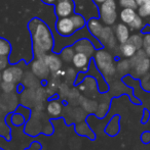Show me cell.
<instances>
[{
    "instance_id": "6da1fadb",
    "label": "cell",
    "mask_w": 150,
    "mask_h": 150,
    "mask_svg": "<svg viewBox=\"0 0 150 150\" xmlns=\"http://www.w3.org/2000/svg\"><path fill=\"white\" fill-rule=\"evenodd\" d=\"M32 33L33 47L36 58H43L47 52L54 48V38L48 27L39 20H33L29 24Z\"/></svg>"
},
{
    "instance_id": "7a4b0ae2",
    "label": "cell",
    "mask_w": 150,
    "mask_h": 150,
    "mask_svg": "<svg viewBox=\"0 0 150 150\" xmlns=\"http://www.w3.org/2000/svg\"><path fill=\"white\" fill-rule=\"evenodd\" d=\"M95 61L103 76L106 78L112 77L116 73V67L113 63V57L105 50H98L95 55Z\"/></svg>"
},
{
    "instance_id": "3957f363",
    "label": "cell",
    "mask_w": 150,
    "mask_h": 150,
    "mask_svg": "<svg viewBox=\"0 0 150 150\" xmlns=\"http://www.w3.org/2000/svg\"><path fill=\"white\" fill-rule=\"evenodd\" d=\"M100 18L101 21L107 26H111L116 22L117 12H116L115 0H106L100 5Z\"/></svg>"
},
{
    "instance_id": "277c9868",
    "label": "cell",
    "mask_w": 150,
    "mask_h": 150,
    "mask_svg": "<svg viewBox=\"0 0 150 150\" xmlns=\"http://www.w3.org/2000/svg\"><path fill=\"white\" fill-rule=\"evenodd\" d=\"M56 29L62 36H71L76 31L71 16L60 18L56 23Z\"/></svg>"
},
{
    "instance_id": "5b68a950",
    "label": "cell",
    "mask_w": 150,
    "mask_h": 150,
    "mask_svg": "<svg viewBox=\"0 0 150 150\" xmlns=\"http://www.w3.org/2000/svg\"><path fill=\"white\" fill-rule=\"evenodd\" d=\"M74 11V2L72 0H57L56 14L59 18L70 16Z\"/></svg>"
},
{
    "instance_id": "8992f818",
    "label": "cell",
    "mask_w": 150,
    "mask_h": 150,
    "mask_svg": "<svg viewBox=\"0 0 150 150\" xmlns=\"http://www.w3.org/2000/svg\"><path fill=\"white\" fill-rule=\"evenodd\" d=\"M32 71L36 77L39 79H46L50 76V71L48 69V67L46 65V63L44 62L43 58H37L34 62L32 63Z\"/></svg>"
},
{
    "instance_id": "52a82bcc",
    "label": "cell",
    "mask_w": 150,
    "mask_h": 150,
    "mask_svg": "<svg viewBox=\"0 0 150 150\" xmlns=\"http://www.w3.org/2000/svg\"><path fill=\"white\" fill-rule=\"evenodd\" d=\"M74 50L75 52H80V53H84L85 55H88V57L92 56L95 52V48L92 45L88 40L86 39H81L79 41H77L74 45Z\"/></svg>"
},
{
    "instance_id": "ba28073f",
    "label": "cell",
    "mask_w": 150,
    "mask_h": 150,
    "mask_svg": "<svg viewBox=\"0 0 150 150\" xmlns=\"http://www.w3.org/2000/svg\"><path fill=\"white\" fill-rule=\"evenodd\" d=\"M72 62L76 69L82 71H86L88 69V65H90V57L84 53L76 52L72 58Z\"/></svg>"
},
{
    "instance_id": "9c48e42d",
    "label": "cell",
    "mask_w": 150,
    "mask_h": 150,
    "mask_svg": "<svg viewBox=\"0 0 150 150\" xmlns=\"http://www.w3.org/2000/svg\"><path fill=\"white\" fill-rule=\"evenodd\" d=\"M103 44H105L108 47H114L115 45V37H114V34L112 32V29L109 26L103 28L102 32H101L100 36L98 38Z\"/></svg>"
},
{
    "instance_id": "30bf717a",
    "label": "cell",
    "mask_w": 150,
    "mask_h": 150,
    "mask_svg": "<svg viewBox=\"0 0 150 150\" xmlns=\"http://www.w3.org/2000/svg\"><path fill=\"white\" fill-rule=\"evenodd\" d=\"M43 60L48 67L50 71H52V73L59 71L61 69V67H62V60L55 54H45L43 57Z\"/></svg>"
},
{
    "instance_id": "8fae6325",
    "label": "cell",
    "mask_w": 150,
    "mask_h": 150,
    "mask_svg": "<svg viewBox=\"0 0 150 150\" xmlns=\"http://www.w3.org/2000/svg\"><path fill=\"white\" fill-rule=\"evenodd\" d=\"M130 36V29L126 26V24H118L115 27V37L120 44L128 42Z\"/></svg>"
},
{
    "instance_id": "7c38bea8",
    "label": "cell",
    "mask_w": 150,
    "mask_h": 150,
    "mask_svg": "<svg viewBox=\"0 0 150 150\" xmlns=\"http://www.w3.org/2000/svg\"><path fill=\"white\" fill-rule=\"evenodd\" d=\"M46 111L47 115L52 117H58L62 115L63 112V106L62 103L59 100H52L46 105Z\"/></svg>"
},
{
    "instance_id": "4fadbf2b",
    "label": "cell",
    "mask_w": 150,
    "mask_h": 150,
    "mask_svg": "<svg viewBox=\"0 0 150 150\" xmlns=\"http://www.w3.org/2000/svg\"><path fill=\"white\" fill-rule=\"evenodd\" d=\"M79 104L81 105V108L85 112L88 113H96L97 109H98V103H97V101L92 100V99H88L85 97L80 96Z\"/></svg>"
},
{
    "instance_id": "5bb4252c",
    "label": "cell",
    "mask_w": 150,
    "mask_h": 150,
    "mask_svg": "<svg viewBox=\"0 0 150 150\" xmlns=\"http://www.w3.org/2000/svg\"><path fill=\"white\" fill-rule=\"evenodd\" d=\"M149 69H150V59L148 57H145L134 67L135 75L137 77H143V76L148 73Z\"/></svg>"
},
{
    "instance_id": "9a60e30c",
    "label": "cell",
    "mask_w": 150,
    "mask_h": 150,
    "mask_svg": "<svg viewBox=\"0 0 150 150\" xmlns=\"http://www.w3.org/2000/svg\"><path fill=\"white\" fill-rule=\"evenodd\" d=\"M137 50L138 49L128 41L126 42V43H122L119 48L120 54H121L123 57H126V58H130V57H132V56H134L135 53L137 52Z\"/></svg>"
},
{
    "instance_id": "2e32d148",
    "label": "cell",
    "mask_w": 150,
    "mask_h": 150,
    "mask_svg": "<svg viewBox=\"0 0 150 150\" xmlns=\"http://www.w3.org/2000/svg\"><path fill=\"white\" fill-rule=\"evenodd\" d=\"M138 16L136 12V10L133 9V8H123V9L120 11V20L123 24L128 25L131 22H133L136 16Z\"/></svg>"
},
{
    "instance_id": "e0dca14e",
    "label": "cell",
    "mask_w": 150,
    "mask_h": 150,
    "mask_svg": "<svg viewBox=\"0 0 150 150\" xmlns=\"http://www.w3.org/2000/svg\"><path fill=\"white\" fill-rule=\"evenodd\" d=\"M88 30L92 33V35H94L95 37H97V38H99L101 32H102L103 28H104V27L102 26V24H101L97 18L90 20L88 24Z\"/></svg>"
},
{
    "instance_id": "ac0fdd59",
    "label": "cell",
    "mask_w": 150,
    "mask_h": 150,
    "mask_svg": "<svg viewBox=\"0 0 150 150\" xmlns=\"http://www.w3.org/2000/svg\"><path fill=\"white\" fill-rule=\"evenodd\" d=\"M69 111H70V119L73 120L74 122H82L85 117V115H84L85 111L81 107L80 108L79 107H77V108L73 107V108L69 109Z\"/></svg>"
},
{
    "instance_id": "d6986e66",
    "label": "cell",
    "mask_w": 150,
    "mask_h": 150,
    "mask_svg": "<svg viewBox=\"0 0 150 150\" xmlns=\"http://www.w3.org/2000/svg\"><path fill=\"white\" fill-rule=\"evenodd\" d=\"M76 132H77L79 135L88 136L90 138H92V139L95 138L94 133L92 132V130L90 129V127H88L85 122H80V124H78L77 127H76Z\"/></svg>"
},
{
    "instance_id": "ffe728a7",
    "label": "cell",
    "mask_w": 150,
    "mask_h": 150,
    "mask_svg": "<svg viewBox=\"0 0 150 150\" xmlns=\"http://www.w3.org/2000/svg\"><path fill=\"white\" fill-rule=\"evenodd\" d=\"M138 7V16H140L141 18L150 16V0H145L144 3Z\"/></svg>"
},
{
    "instance_id": "44dd1931",
    "label": "cell",
    "mask_w": 150,
    "mask_h": 150,
    "mask_svg": "<svg viewBox=\"0 0 150 150\" xmlns=\"http://www.w3.org/2000/svg\"><path fill=\"white\" fill-rule=\"evenodd\" d=\"M132 69V65H131V62L130 60H126V59H123L121 61H119L116 67V71L118 73H120L121 75H126L128 74V71Z\"/></svg>"
},
{
    "instance_id": "7402d4cb",
    "label": "cell",
    "mask_w": 150,
    "mask_h": 150,
    "mask_svg": "<svg viewBox=\"0 0 150 150\" xmlns=\"http://www.w3.org/2000/svg\"><path fill=\"white\" fill-rule=\"evenodd\" d=\"M11 51L10 44L3 38H0V56H7L9 55Z\"/></svg>"
},
{
    "instance_id": "603a6c76",
    "label": "cell",
    "mask_w": 150,
    "mask_h": 150,
    "mask_svg": "<svg viewBox=\"0 0 150 150\" xmlns=\"http://www.w3.org/2000/svg\"><path fill=\"white\" fill-rule=\"evenodd\" d=\"M119 130V126H118V117H114L112 122L107 126V129H106V133L111 136L115 135L116 133L118 132Z\"/></svg>"
},
{
    "instance_id": "cb8c5ba5",
    "label": "cell",
    "mask_w": 150,
    "mask_h": 150,
    "mask_svg": "<svg viewBox=\"0 0 150 150\" xmlns=\"http://www.w3.org/2000/svg\"><path fill=\"white\" fill-rule=\"evenodd\" d=\"M74 54H75L74 48L67 47L62 51V53H61V57L63 58V60L69 62V61H72V58H73V56H74Z\"/></svg>"
},
{
    "instance_id": "d4e9b609",
    "label": "cell",
    "mask_w": 150,
    "mask_h": 150,
    "mask_svg": "<svg viewBox=\"0 0 150 150\" xmlns=\"http://www.w3.org/2000/svg\"><path fill=\"white\" fill-rule=\"evenodd\" d=\"M128 42L132 43L138 50L141 49V47L143 46V38H141V36L137 35V34H135V35H133V36H130Z\"/></svg>"
},
{
    "instance_id": "484cf974",
    "label": "cell",
    "mask_w": 150,
    "mask_h": 150,
    "mask_svg": "<svg viewBox=\"0 0 150 150\" xmlns=\"http://www.w3.org/2000/svg\"><path fill=\"white\" fill-rule=\"evenodd\" d=\"M109 109V103L108 102H101L98 104V109L96 111V115L98 117H103L107 113Z\"/></svg>"
},
{
    "instance_id": "4316f807",
    "label": "cell",
    "mask_w": 150,
    "mask_h": 150,
    "mask_svg": "<svg viewBox=\"0 0 150 150\" xmlns=\"http://www.w3.org/2000/svg\"><path fill=\"white\" fill-rule=\"evenodd\" d=\"M131 30H140V29L143 28V21L142 18L140 16H137L136 18L133 20V22H131L128 24Z\"/></svg>"
},
{
    "instance_id": "83f0119b",
    "label": "cell",
    "mask_w": 150,
    "mask_h": 150,
    "mask_svg": "<svg viewBox=\"0 0 150 150\" xmlns=\"http://www.w3.org/2000/svg\"><path fill=\"white\" fill-rule=\"evenodd\" d=\"M118 3L122 8H133V9L138 8L136 0H118Z\"/></svg>"
},
{
    "instance_id": "f1b7e54d",
    "label": "cell",
    "mask_w": 150,
    "mask_h": 150,
    "mask_svg": "<svg viewBox=\"0 0 150 150\" xmlns=\"http://www.w3.org/2000/svg\"><path fill=\"white\" fill-rule=\"evenodd\" d=\"M1 89L4 93L6 94H10L12 93L16 89V83H12V82H3L1 83Z\"/></svg>"
},
{
    "instance_id": "f546056e",
    "label": "cell",
    "mask_w": 150,
    "mask_h": 150,
    "mask_svg": "<svg viewBox=\"0 0 150 150\" xmlns=\"http://www.w3.org/2000/svg\"><path fill=\"white\" fill-rule=\"evenodd\" d=\"M71 18H72L73 24H74L76 30H79V29L83 28V26H84V18H82L81 16H79V14H73V16H71Z\"/></svg>"
},
{
    "instance_id": "4dcf8cb0",
    "label": "cell",
    "mask_w": 150,
    "mask_h": 150,
    "mask_svg": "<svg viewBox=\"0 0 150 150\" xmlns=\"http://www.w3.org/2000/svg\"><path fill=\"white\" fill-rule=\"evenodd\" d=\"M12 69V73H14V83H19V82H21V80H22L23 78V75H24V71H23V69H21L20 67H16V65H14V67H10Z\"/></svg>"
},
{
    "instance_id": "1f68e13d",
    "label": "cell",
    "mask_w": 150,
    "mask_h": 150,
    "mask_svg": "<svg viewBox=\"0 0 150 150\" xmlns=\"http://www.w3.org/2000/svg\"><path fill=\"white\" fill-rule=\"evenodd\" d=\"M11 119H12V120H11V122H12V124H14V126H21V125H23L25 122H26L25 117H23V115H21L20 112L14 113V115H12Z\"/></svg>"
},
{
    "instance_id": "d6a6232c",
    "label": "cell",
    "mask_w": 150,
    "mask_h": 150,
    "mask_svg": "<svg viewBox=\"0 0 150 150\" xmlns=\"http://www.w3.org/2000/svg\"><path fill=\"white\" fill-rule=\"evenodd\" d=\"M142 88L147 92H150V75L148 73L143 76L142 78Z\"/></svg>"
},
{
    "instance_id": "836d02e7",
    "label": "cell",
    "mask_w": 150,
    "mask_h": 150,
    "mask_svg": "<svg viewBox=\"0 0 150 150\" xmlns=\"http://www.w3.org/2000/svg\"><path fill=\"white\" fill-rule=\"evenodd\" d=\"M8 60L6 58V56H0V71L1 69H5L7 67Z\"/></svg>"
},
{
    "instance_id": "e575fe53",
    "label": "cell",
    "mask_w": 150,
    "mask_h": 150,
    "mask_svg": "<svg viewBox=\"0 0 150 150\" xmlns=\"http://www.w3.org/2000/svg\"><path fill=\"white\" fill-rule=\"evenodd\" d=\"M141 140H142L145 144L149 143L150 142V132H144V133H143L142 136H141Z\"/></svg>"
},
{
    "instance_id": "d590c367",
    "label": "cell",
    "mask_w": 150,
    "mask_h": 150,
    "mask_svg": "<svg viewBox=\"0 0 150 150\" xmlns=\"http://www.w3.org/2000/svg\"><path fill=\"white\" fill-rule=\"evenodd\" d=\"M143 46L144 47H148L150 46V33H147L143 38Z\"/></svg>"
},
{
    "instance_id": "8d00e7d4",
    "label": "cell",
    "mask_w": 150,
    "mask_h": 150,
    "mask_svg": "<svg viewBox=\"0 0 150 150\" xmlns=\"http://www.w3.org/2000/svg\"><path fill=\"white\" fill-rule=\"evenodd\" d=\"M150 119V112L147 109H144V113H143V119H142V122L143 124H146L148 122V120Z\"/></svg>"
},
{
    "instance_id": "74e56055",
    "label": "cell",
    "mask_w": 150,
    "mask_h": 150,
    "mask_svg": "<svg viewBox=\"0 0 150 150\" xmlns=\"http://www.w3.org/2000/svg\"><path fill=\"white\" fill-rule=\"evenodd\" d=\"M41 1L46 4H56L57 0H41Z\"/></svg>"
},
{
    "instance_id": "f35d334b",
    "label": "cell",
    "mask_w": 150,
    "mask_h": 150,
    "mask_svg": "<svg viewBox=\"0 0 150 150\" xmlns=\"http://www.w3.org/2000/svg\"><path fill=\"white\" fill-rule=\"evenodd\" d=\"M145 54H146L147 57H150V46L145 47Z\"/></svg>"
},
{
    "instance_id": "ab89813d",
    "label": "cell",
    "mask_w": 150,
    "mask_h": 150,
    "mask_svg": "<svg viewBox=\"0 0 150 150\" xmlns=\"http://www.w3.org/2000/svg\"><path fill=\"white\" fill-rule=\"evenodd\" d=\"M105 1H106V0H94L95 3L99 4V5H101V4H102L103 2H105Z\"/></svg>"
},
{
    "instance_id": "60d3db41",
    "label": "cell",
    "mask_w": 150,
    "mask_h": 150,
    "mask_svg": "<svg viewBox=\"0 0 150 150\" xmlns=\"http://www.w3.org/2000/svg\"><path fill=\"white\" fill-rule=\"evenodd\" d=\"M144 1H145V0H136V2H137V4H138V6H140L142 3H144Z\"/></svg>"
},
{
    "instance_id": "b9f144b4",
    "label": "cell",
    "mask_w": 150,
    "mask_h": 150,
    "mask_svg": "<svg viewBox=\"0 0 150 150\" xmlns=\"http://www.w3.org/2000/svg\"><path fill=\"white\" fill-rule=\"evenodd\" d=\"M143 32H144L145 34H147V32H148V33H150V27L149 26L146 27V28H145L144 30H143Z\"/></svg>"
},
{
    "instance_id": "7bdbcfd3",
    "label": "cell",
    "mask_w": 150,
    "mask_h": 150,
    "mask_svg": "<svg viewBox=\"0 0 150 150\" xmlns=\"http://www.w3.org/2000/svg\"><path fill=\"white\" fill-rule=\"evenodd\" d=\"M1 80H2V77H1V74H0V84H1Z\"/></svg>"
},
{
    "instance_id": "ee69618b",
    "label": "cell",
    "mask_w": 150,
    "mask_h": 150,
    "mask_svg": "<svg viewBox=\"0 0 150 150\" xmlns=\"http://www.w3.org/2000/svg\"><path fill=\"white\" fill-rule=\"evenodd\" d=\"M0 150H2V149H0Z\"/></svg>"
}]
</instances>
